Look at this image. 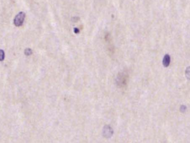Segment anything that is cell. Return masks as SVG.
<instances>
[{
    "mask_svg": "<svg viewBox=\"0 0 190 143\" xmlns=\"http://www.w3.org/2000/svg\"><path fill=\"white\" fill-rule=\"evenodd\" d=\"M4 59V50L0 49V61H3Z\"/></svg>",
    "mask_w": 190,
    "mask_h": 143,
    "instance_id": "4",
    "label": "cell"
},
{
    "mask_svg": "<svg viewBox=\"0 0 190 143\" xmlns=\"http://www.w3.org/2000/svg\"><path fill=\"white\" fill-rule=\"evenodd\" d=\"M32 53V52L31 49L28 48V49H26L25 50V55H26V56H30V55Z\"/></svg>",
    "mask_w": 190,
    "mask_h": 143,
    "instance_id": "5",
    "label": "cell"
},
{
    "mask_svg": "<svg viewBox=\"0 0 190 143\" xmlns=\"http://www.w3.org/2000/svg\"><path fill=\"white\" fill-rule=\"evenodd\" d=\"M190 70H189V67H188V68L187 69L186 72L188 74H186V76L188 77V79H189V77H190V75H189V73H190Z\"/></svg>",
    "mask_w": 190,
    "mask_h": 143,
    "instance_id": "6",
    "label": "cell"
},
{
    "mask_svg": "<svg viewBox=\"0 0 190 143\" xmlns=\"http://www.w3.org/2000/svg\"><path fill=\"white\" fill-rule=\"evenodd\" d=\"M113 129H111V126H108V125L104 126V129H103V136L105 138H111L113 135Z\"/></svg>",
    "mask_w": 190,
    "mask_h": 143,
    "instance_id": "2",
    "label": "cell"
},
{
    "mask_svg": "<svg viewBox=\"0 0 190 143\" xmlns=\"http://www.w3.org/2000/svg\"><path fill=\"white\" fill-rule=\"evenodd\" d=\"M25 18V14L24 12H20L15 16L14 19V24L16 26H21L23 23Z\"/></svg>",
    "mask_w": 190,
    "mask_h": 143,
    "instance_id": "1",
    "label": "cell"
},
{
    "mask_svg": "<svg viewBox=\"0 0 190 143\" xmlns=\"http://www.w3.org/2000/svg\"><path fill=\"white\" fill-rule=\"evenodd\" d=\"M171 62V58L170 56H169L168 54H166L165 55L164 58H163V65L164 67H167L169 66Z\"/></svg>",
    "mask_w": 190,
    "mask_h": 143,
    "instance_id": "3",
    "label": "cell"
}]
</instances>
